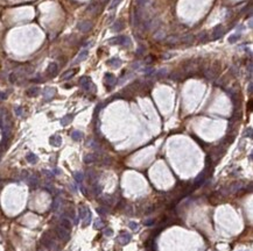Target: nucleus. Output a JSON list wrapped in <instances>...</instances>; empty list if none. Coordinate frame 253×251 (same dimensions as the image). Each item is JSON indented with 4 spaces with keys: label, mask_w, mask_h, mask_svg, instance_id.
<instances>
[{
    "label": "nucleus",
    "mask_w": 253,
    "mask_h": 251,
    "mask_svg": "<svg viewBox=\"0 0 253 251\" xmlns=\"http://www.w3.org/2000/svg\"><path fill=\"white\" fill-rule=\"evenodd\" d=\"M55 231H56L57 237H58L61 241H63V242L69 241V238H70V230L66 229V228H63L62 225H58V227H56Z\"/></svg>",
    "instance_id": "1"
},
{
    "label": "nucleus",
    "mask_w": 253,
    "mask_h": 251,
    "mask_svg": "<svg viewBox=\"0 0 253 251\" xmlns=\"http://www.w3.org/2000/svg\"><path fill=\"white\" fill-rule=\"evenodd\" d=\"M79 85L85 91H89V92H95L96 91V86L93 85V83L89 77H82L79 79Z\"/></svg>",
    "instance_id": "2"
},
{
    "label": "nucleus",
    "mask_w": 253,
    "mask_h": 251,
    "mask_svg": "<svg viewBox=\"0 0 253 251\" xmlns=\"http://www.w3.org/2000/svg\"><path fill=\"white\" fill-rule=\"evenodd\" d=\"M77 28H78V30H80V32H83V33H87V32H89L91 28H92V22L91 21H80L79 24L77 25Z\"/></svg>",
    "instance_id": "3"
},
{
    "label": "nucleus",
    "mask_w": 253,
    "mask_h": 251,
    "mask_svg": "<svg viewBox=\"0 0 253 251\" xmlns=\"http://www.w3.org/2000/svg\"><path fill=\"white\" fill-rule=\"evenodd\" d=\"M131 238H132V236L129 234V233H121L118 237H117V241L121 244V245H125V244H127V243H130V241H131Z\"/></svg>",
    "instance_id": "4"
},
{
    "label": "nucleus",
    "mask_w": 253,
    "mask_h": 251,
    "mask_svg": "<svg viewBox=\"0 0 253 251\" xmlns=\"http://www.w3.org/2000/svg\"><path fill=\"white\" fill-rule=\"evenodd\" d=\"M126 41H129V38L125 36H114L109 40V43L112 45H117V44H125Z\"/></svg>",
    "instance_id": "5"
},
{
    "label": "nucleus",
    "mask_w": 253,
    "mask_h": 251,
    "mask_svg": "<svg viewBox=\"0 0 253 251\" xmlns=\"http://www.w3.org/2000/svg\"><path fill=\"white\" fill-rule=\"evenodd\" d=\"M55 93H56L55 88H53V87H47V88H45V91H43V97H45L46 100H50V99L55 96Z\"/></svg>",
    "instance_id": "6"
},
{
    "label": "nucleus",
    "mask_w": 253,
    "mask_h": 251,
    "mask_svg": "<svg viewBox=\"0 0 253 251\" xmlns=\"http://www.w3.org/2000/svg\"><path fill=\"white\" fill-rule=\"evenodd\" d=\"M57 71H58V65H57L56 63H50V64L48 65L47 72H48V75H49V76H51V77L56 76Z\"/></svg>",
    "instance_id": "7"
},
{
    "label": "nucleus",
    "mask_w": 253,
    "mask_h": 251,
    "mask_svg": "<svg viewBox=\"0 0 253 251\" xmlns=\"http://www.w3.org/2000/svg\"><path fill=\"white\" fill-rule=\"evenodd\" d=\"M224 34V28L222 27V26H217L215 29H214V32H212V36H211V40H217L218 37H221L222 35Z\"/></svg>",
    "instance_id": "8"
},
{
    "label": "nucleus",
    "mask_w": 253,
    "mask_h": 251,
    "mask_svg": "<svg viewBox=\"0 0 253 251\" xmlns=\"http://www.w3.org/2000/svg\"><path fill=\"white\" fill-rule=\"evenodd\" d=\"M77 71H78V69H70V70H68V71H66L62 75V79L63 80H67V79H70V78H72L76 73H77Z\"/></svg>",
    "instance_id": "9"
},
{
    "label": "nucleus",
    "mask_w": 253,
    "mask_h": 251,
    "mask_svg": "<svg viewBox=\"0 0 253 251\" xmlns=\"http://www.w3.org/2000/svg\"><path fill=\"white\" fill-rule=\"evenodd\" d=\"M89 213H90V211H89V208H88L87 206H80V207L78 208V217H79L80 220H83Z\"/></svg>",
    "instance_id": "10"
},
{
    "label": "nucleus",
    "mask_w": 253,
    "mask_h": 251,
    "mask_svg": "<svg viewBox=\"0 0 253 251\" xmlns=\"http://www.w3.org/2000/svg\"><path fill=\"white\" fill-rule=\"evenodd\" d=\"M50 144H51L53 147H60V145L62 144V139H61V136H58V135L51 136V137H50Z\"/></svg>",
    "instance_id": "11"
},
{
    "label": "nucleus",
    "mask_w": 253,
    "mask_h": 251,
    "mask_svg": "<svg viewBox=\"0 0 253 251\" xmlns=\"http://www.w3.org/2000/svg\"><path fill=\"white\" fill-rule=\"evenodd\" d=\"M88 55H89V51L87 50V49H84V50H82L80 52H79V55L77 56V58L75 59V62L74 63H79V62H82V61H84L87 57H88Z\"/></svg>",
    "instance_id": "12"
},
{
    "label": "nucleus",
    "mask_w": 253,
    "mask_h": 251,
    "mask_svg": "<svg viewBox=\"0 0 253 251\" xmlns=\"http://www.w3.org/2000/svg\"><path fill=\"white\" fill-rule=\"evenodd\" d=\"M108 65H110L112 67H119L121 65V61L119 58H117V57H113V58H110L108 61Z\"/></svg>",
    "instance_id": "13"
},
{
    "label": "nucleus",
    "mask_w": 253,
    "mask_h": 251,
    "mask_svg": "<svg viewBox=\"0 0 253 251\" xmlns=\"http://www.w3.org/2000/svg\"><path fill=\"white\" fill-rule=\"evenodd\" d=\"M180 41H181L182 43L187 44V45H190V44L194 43V36H193V35H185V36H183L182 38H180Z\"/></svg>",
    "instance_id": "14"
},
{
    "label": "nucleus",
    "mask_w": 253,
    "mask_h": 251,
    "mask_svg": "<svg viewBox=\"0 0 253 251\" xmlns=\"http://www.w3.org/2000/svg\"><path fill=\"white\" fill-rule=\"evenodd\" d=\"M105 80H106V84H108L109 86H113V85L116 84V81H117L116 77H114L113 75H111V73H108L106 76H105Z\"/></svg>",
    "instance_id": "15"
},
{
    "label": "nucleus",
    "mask_w": 253,
    "mask_h": 251,
    "mask_svg": "<svg viewBox=\"0 0 253 251\" xmlns=\"http://www.w3.org/2000/svg\"><path fill=\"white\" fill-rule=\"evenodd\" d=\"M97 159V156L93 155V153H89V155H85L84 156V162H85L87 164H90V163H93Z\"/></svg>",
    "instance_id": "16"
},
{
    "label": "nucleus",
    "mask_w": 253,
    "mask_h": 251,
    "mask_svg": "<svg viewBox=\"0 0 253 251\" xmlns=\"http://www.w3.org/2000/svg\"><path fill=\"white\" fill-rule=\"evenodd\" d=\"M72 119H74V115H71V114H68V115H66L64 118L61 119V124H62V126H67V124H69V123L72 121Z\"/></svg>",
    "instance_id": "17"
},
{
    "label": "nucleus",
    "mask_w": 253,
    "mask_h": 251,
    "mask_svg": "<svg viewBox=\"0 0 253 251\" xmlns=\"http://www.w3.org/2000/svg\"><path fill=\"white\" fill-rule=\"evenodd\" d=\"M26 159H27V162H28V163H30V164H35V163L37 162V156L34 155L33 152H29V153L26 156Z\"/></svg>",
    "instance_id": "18"
},
{
    "label": "nucleus",
    "mask_w": 253,
    "mask_h": 251,
    "mask_svg": "<svg viewBox=\"0 0 253 251\" xmlns=\"http://www.w3.org/2000/svg\"><path fill=\"white\" fill-rule=\"evenodd\" d=\"M124 28V24H122V21L121 20H117L116 22H114V25H113V32H120L121 29Z\"/></svg>",
    "instance_id": "19"
},
{
    "label": "nucleus",
    "mask_w": 253,
    "mask_h": 251,
    "mask_svg": "<svg viewBox=\"0 0 253 251\" xmlns=\"http://www.w3.org/2000/svg\"><path fill=\"white\" fill-rule=\"evenodd\" d=\"M40 92V88L39 87H30L28 91H27V96L29 97H36Z\"/></svg>",
    "instance_id": "20"
},
{
    "label": "nucleus",
    "mask_w": 253,
    "mask_h": 251,
    "mask_svg": "<svg viewBox=\"0 0 253 251\" xmlns=\"http://www.w3.org/2000/svg\"><path fill=\"white\" fill-rule=\"evenodd\" d=\"M60 225H62L63 228H66V229H68V230L71 229V222H70V220H68V219H62Z\"/></svg>",
    "instance_id": "21"
},
{
    "label": "nucleus",
    "mask_w": 253,
    "mask_h": 251,
    "mask_svg": "<svg viewBox=\"0 0 253 251\" xmlns=\"http://www.w3.org/2000/svg\"><path fill=\"white\" fill-rule=\"evenodd\" d=\"M71 137H72V140H75V141H79V140H82V137H83V133L79 131V130H75V131H72V134H71Z\"/></svg>",
    "instance_id": "22"
},
{
    "label": "nucleus",
    "mask_w": 253,
    "mask_h": 251,
    "mask_svg": "<svg viewBox=\"0 0 253 251\" xmlns=\"http://www.w3.org/2000/svg\"><path fill=\"white\" fill-rule=\"evenodd\" d=\"M29 178V185L32 187H36L37 184H39V179L36 178V176H32V177H28Z\"/></svg>",
    "instance_id": "23"
},
{
    "label": "nucleus",
    "mask_w": 253,
    "mask_h": 251,
    "mask_svg": "<svg viewBox=\"0 0 253 251\" xmlns=\"http://www.w3.org/2000/svg\"><path fill=\"white\" fill-rule=\"evenodd\" d=\"M217 75V69H214V67H211V69H209L208 72H206V77L208 78H215Z\"/></svg>",
    "instance_id": "24"
},
{
    "label": "nucleus",
    "mask_w": 253,
    "mask_h": 251,
    "mask_svg": "<svg viewBox=\"0 0 253 251\" xmlns=\"http://www.w3.org/2000/svg\"><path fill=\"white\" fill-rule=\"evenodd\" d=\"M204 179H205V172H202V173L196 178V180H195V185H200V184H202V182L204 181Z\"/></svg>",
    "instance_id": "25"
},
{
    "label": "nucleus",
    "mask_w": 253,
    "mask_h": 251,
    "mask_svg": "<svg viewBox=\"0 0 253 251\" xmlns=\"http://www.w3.org/2000/svg\"><path fill=\"white\" fill-rule=\"evenodd\" d=\"M90 222H91V212L83 219V227H87V225H89L90 224Z\"/></svg>",
    "instance_id": "26"
},
{
    "label": "nucleus",
    "mask_w": 253,
    "mask_h": 251,
    "mask_svg": "<svg viewBox=\"0 0 253 251\" xmlns=\"http://www.w3.org/2000/svg\"><path fill=\"white\" fill-rule=\"evenodd\" d=\"M103 227H104L103 220H101V219H97V220L95 221V228H96V229H101Z\"/></svg>",
    "instance_id": "27"
},
{
    "label": "nucleus",
    "mask_w": 253,
    "mask_h": 251,
    "mask_svg": "<svg viewBox=\"0 0 253 251\" xmlns=\"http://www.w3.org/2000/svg\"><path fill=\"white\" fill-rule=\"evenodd\" d=\"M180 41V38L179 37H176V36H169L167 38V43H169V44H172V43H176V42H179Z\"/></svg>",
    "instance_id": "28"
},
{
    "label": "nucleus",
    "mask_w": 253,
    "mask_h": 251,
    "mask_svg": "<svg viewBox=\"0 0 253 251\" xmlns=\"http://www.w3.org/2000/svg\"><path fill=\"white\" fill-rule=\"evenodd\" d=\"M83 178H84V176H83L82 172H76V173H75V179H76V181L82 182V181H83Z\"/></svg>",
    "instance_id": "29"
},
{
    "label": "nucleus",
    "mask_w": 253,
    "mask_h": 251,
    "mask_svg": "<svg viewBox=\"0 0 253 251\" xmlns=\"http://www.w3.org/2000/svg\"><path fill=\"white\" fill-rule=\"evenodd\" d=\"M120 3H121V0H112V3H111V5H110L109 9H114Z\"/></svg>",
    "instance_id": "30"
},
{
    "label": "nucleus",
    "mask_w": 253,
    "mask_h": 251,
    "mask_svg": "<svg viewBox=\"0 0 253 251\" xmlns=\"http://www.w3.org/2000/svg\"><path fill=\"white\" fill-rule=\"evenodd\" d=\"M129 227L131 228L132 230H138V229H139V224H138L137 222H130Z\"/></svg>",
    "instance_id": "31"
},
{
    "label": "nucleus",
    "mask_w": 253,
    "mask_h": 251,
    "mask_svg": "<svg viewBox=\"0 0 253 251\" xmlns=\"http://www.w3.org/2000/svg\"><path fill=\"white\" fill-rule=\"evenodd\" d=\"M104 235H105V236L111 237V236L113 235V230L111 229V228H108V229H105V230H104Z\"/></svg>",
    "instance_id": "32"
},
{
    "label": "nucleus",
    "mask_w": 253,
    "mask_h": 251,
    "mask_svg": "<svg viewBox=\"0 0 253 251\" xmlns=\"http://www.w3.org/2000/svg\"><path fill=\"white\" fill-rule=\"evenodd\" d=\"M198 38H200L201 42H205V41L208 40V35H206L205 33H201V34L198 35Z\"/></svg>",
    "instance_id": "33"
},
{
    "label": "nucleus",
    "mask_w": 253,
    "mask_h": 251,
    "mask_svg": "<svg viewBox=\"0 0 253 251\" xmlns=\"http://www.w3.org/2000/svg\"><path fill=\"white\" fill-rule=\"evenodd\" d=\"M240 37V35L238 34V35H233V36H231V37H229V42L230 43H233V42H236V41H238V38Z\"/></svg>",
    "instance_id": "34"
},
{
    "label": "nucleus",
    "mask_w": 253,
    "mask_h": 251,
    "mask_svg": "<svg viewBox=\"0 0 253 251\" xmlns=\"http://www.w3.org/2000/svg\"><path fill=\"white\" fill-rule=\"evenodd\" d=\"M9 81L11 83H15L16 81V73H11V76H9Z\"/></svg>",
    "instance_id": "35"
},
{
    "label": "nucleus",
    "mask_w": 253,
    "mask_h": 251,
    "mask_svg": "<svg viewBox=\"0 0 253 251\" xmlns=\"http://www.w3.org/2000/svg\"><path fill=\"white\" fill-rule=\"evenodd\" d=\"M58 205H60V201L58 200H55L54 203H53V211H56L58 208Z\"/></svg>",
    "instance_id": "36"
},
{
    "label": "nucleus",
    "mask_w": 253,
    "mask_h": 251,
    "mask_svg": "<svg viewBox=\"0 0 253 251\" xmlns=\"http://www.w3.org/2000/svg\"><path fill=\"white\" fill-rule=\"evenodd\" d=\"M15 113H16V115H21V114H22V108H21V107H16V108H15Z\"/></svg>",
    "instance_id": "37"
},
{
    "label": "nucleus",
    "mask_w": 253,
    "mask_h": 251,
    "mask_svg": "<svg viewBox=\"0 0 253 251\" xmlns=\"http://www.w3.org/2000/svg\"><path fill=\"white\" fill-rule=\"evenodd\" d=\"M152 59H153V58H152L151 56H148V57H147V58H146V61H145V62H146V64H151V62H152Z\"/></svg>",
    "instance_id": "38"
},
{
    "label": "nucleus",
    "mask_w": 253,
    "mask_h": 251,
    "mask_svg": "<svg viewBox=\"0 0 253 251\" xmlns=\"http://www.w3.org/2000/svg\"><path fill=\"white\" fill-rule=\"evenodd\" d=\"M151 223H154V220H147V221H145L146 225H151Z\"/></svg>",
    "instance_id": "39"
},
{
    "label": "nucleus",
    "mask_w": 253,
    "mask_h": 251,
    "mask_svg": "<svg viewBox=\"0 0 253 251\" xmlns=\"http://www.w3.org/2000/svg\"><path fill=\"white\" fill-rule=\"evenodd\" d=\"M29 176H28V172L27 171H22V178L24 179H26V178H28Z\"/></svg>",
    "instance_id": "40"
},
{
    "label": "nucleus",
    "mask_w": 253,
    "mask_h": 251,
    "mask_svg": "<svg viewBox=\"0 0 253 251\" xmlns=\"http://www.w3.org/2000/svg\"><path fill=\"white\" fill-rule=\"evenodd\" d=\"M6 97H7V96H6L5 93H1V92H0V99H3V100H4V99H6Z\"/></svg>",
    "instance_id": "41"
},
{
    "label": "nucleus",
    "mask_w": 253,
    "mask_h": 251,
    "mask_svg": "<svg viewBox=\"0 0 253 251\" xmlns=\"http://www.w3.org/2000/svg\"><path fill=\"white\" fill-rule=\"evenodd\" d=\"M97 212H98L99 214H104V209H103V208H100V207H99V208H97Z\"/></svg>",
    "instance_id": "42"
},
{
    "label": "nucleus",
    "mask_w": 253,
    "mask_h": 251,
    "mask_svg": "<svg viewBox=\"0 0 253 251\" xmlns=\"http://www.w3.org/2000/svg\"><path fill=\"white\" fill-rule=\"evenodd\" d=\"M39 251H48V249H47L46 246L42 245V248H41V249H39Z\"/></svg>",
    "instance_id": "43"
},
{
    "label": "nucleus",
    "mask_w": 253,
    "mask_h": 251,
    "mask_svg": "<svg viewBox=\"0 0 253 251\" xmlns=\"http://www.w3.org/2000/svg\"><path fill=\"white\" fill-rule=\"evenodd\" d=\"M248 92H250V93L252 92V84H250V86H248Z\"/></svg>",
    "instance_id": "44"
}]
</instances>
